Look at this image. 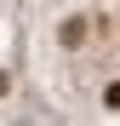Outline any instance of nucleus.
Here are the masks:
<instances>
[{
	"label": "nucleus",
	"instance_id": "f257e3e1",
	"mask_svg": "<svg viewBox=\"0 0 120 126\" xmlns=\"http://www.w3.org/2000/svg\"><path fill=\"white\" fill-rule=\"evenodd\" d=\"M103 103H109V109H120V80H109V92H103Z\"/></svg>",
	"mask_w": 120,
	"mask_h": 126
}]
</instances>
